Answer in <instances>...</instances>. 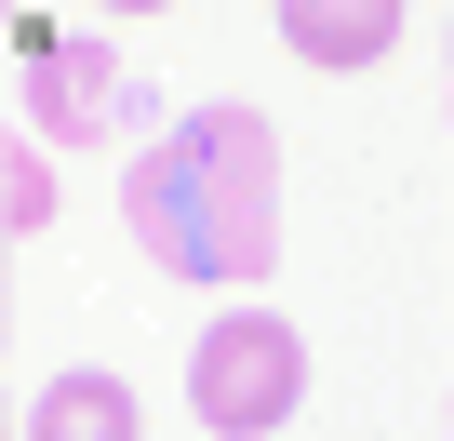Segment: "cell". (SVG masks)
I'll use <instances>...</instances> for the list:
<instances>
[{
	"label": "cell",
	"instance_id": "obj_1",
	"mask_svg": "<svg viewBox=\"0 0 454 441\" xmlns=\"http://www.w3.org/2000/svg\"><path fill=\"white\" fill-rule=\"evenodd\" d=\"M121 228L174 281H268L281 255V134L268 107H187L134 174H121Z\"/></svg>",
	"mask_w": 454,
	"mask_h": 441
},
{
	"label": "cell",
	"instance_id": "obj_2",
	"mask_svg": "<svg viewBox=\"0 0 454 441\" xmlns=\"http://www.w3.org/2000/svg\"><path fill=\"white\" fill-rule=\"evenodd\" d=\"M294 401H308V335H294L281 308H227V321L187 348V414H200L214 441H268Z\"/></svg>",
	"mask_w": 454,
	"mask_h": 441
},
{
	"label": "cell",
	"instance_id": "obj_3",
	"mask_svg": "<svg viewBox=\"0 0 454 441\" xmlns=\"http://www.w3.org/2000/svg\"><path fill=\"white\" fill-rule=\"evenodd\" d=\"M27 134H54V147L121 134V54H107V41H54V54H27Z\"/></svg>",
	"mask_w": 454,
	"mask_h": 441
},
{
	"label": "cell",
	"instance_id": "obj_4",
	"mask_svg": "<svg viewBox=\"0 0 454 441\" xmlns=\"http://www.w3.org/2000/svg\"><path fill=\"white\" fill-rule=\"evenodd\" d=\"M281 41L308 67H374L401 41V0H281Z\"/></svg>",
	"mask_w": 454,
	"mask_h": 441
},
{
	"label": "cell",
	"instance_id": "obj_5",
	"mask_svg": "<svg viewBox=\"0 0 454 441\" xmlns=\"http://www.w3.org/2000/svg\"><path fill=\"white\" fill-rule=\"evenodd\" d=\"M27 441H134V388L121 374H54L27 401Z\"/></svg>",
	"mask_w": 454,
	"mask_h": 441
},
{
	"label": "cell",
	"instance_id": "obj_6",
	"mask_svg": "<svg viewBox=\"0 0 454 441\" xmlns=\"http://www.w3.org/2000/svg\"><path fill=\"white\" fill-rule=\"evenodd\" d=\"M0 228H54V161L41 147H0Z\"/></svg>",
	"mask_w": 454,
	"mask_h": 441
},
{
	"label": "cell",
	"instance_id": "obj_7",
	"mask_svg": "<svg viewBox=\"0 0 454 441\" xmlns=\"http://www.w3.org/2000/svg\"><path fill=\"white\" fill-rule=\"evenodd\" d=\"M0 441H14V401H0Z\"/></svg>",
	"mask_w": 454,
	"mask_h": 441
}]
</instances>
